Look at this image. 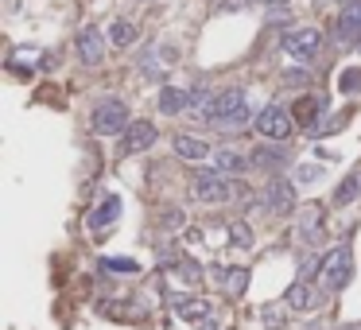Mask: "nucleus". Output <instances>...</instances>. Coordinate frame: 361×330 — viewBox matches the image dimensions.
Here are the masks:
<instances>
[{"mask_svg": "<svg viewBox=\"0 0 361 330\" xmlns=\"http://www.w3.org/2000/svg\"><path fill=\"white\" fill-rule=\"evenodd\" d=\"M284 51L299 62H311L315 55L322 51V32L319 27H299V32L284 35Z\"/></svg>", "mask_w": 361, "mask_h": 330, "instance_id": "nucleus-6", "label": "nucleus"}, {"mask_svg": "<svg viewBox=\"0 0 361 330\" xmlns=\"http://www.w3.org/2000/svg\"><path fill=\"white\" fill-rule=\"evenodd\" d=\"M319 175H322V167H299V179H303V183H315Z\"/></svg>", "mask_w": 361, "mask_h": 330, "instance_id": "nucleus-30", "label": "nucleus"}, {"mask_svg": "<svg viewBox=\"0 0 361 330\" xmlns=\"http://www.w3.org/2000/svg\"><path fill=\"white\" fill-rule=\"evenodd\" d=\"M156 144V125L151 121H132L121 136V156H136V152H148Z\"/></svg>", "mask_w": 361, "mask_h": 330, "instance_id": "nucleus-7", "label": "nucleus"}, {"mask_svg": "<svg viewBox=\"0 0 361 330\" xmlns=\"http://www.w3.org/2000/svg\"><path fill=\"white\" fill-rule=\"evenodd\" d=\"M338 43H346V47L361 43V0H350L338 16Z\"/></svg>", "mask_w": 361, "mask_h": 330, "instance_id": "nucleus-11", "label": "nucleus"}, {"mask_svg": "<svg viewBox=\"0 0 361 330\" xmlns=\"http://www.w3.org/2000/svg\"><path fill=\"white\" fill-rule=\"evenodd\" d=\"M214 125H222V128H241V125H249V93H245L241 85H229V90L218 93Z\"/></svg>", "mask_w": 361, "mask_h": 330, "instance_id": "nucleus-1", "label": "nucleus"}, {"mask_svg": "<svg viewBox=\"0 0 361 330\" xmlns=\"http://www.w3.org/2000/svg\"><path fill=\"white\" fill-rule=\"evenodd\" d=\"M350 276H353V249H350V241H342V245H334L322 256V284L330 291H342L350 284Z\"/></svg>", "mask_w": 361, "mask_h": 330, "instance_id": "nucleus-2", "label": "nucleus"}, {"mask_svg": "<svg viewBox=\"0 0 361 330\" xmlns=\"http://www.w3.org/2000/svg\"><path fill=\"white\" fill-rule=\"evenodd\" d=\"M252 163H257V167H284V163H287V152H284V148H280V144H261V148H252Z\"/></svg>", "mask_w": 361, "mask_h": 330, "instance_id": "nucleus-19", "label": "nucleus"}, {"mask_svg": "<svg viewBox=\"0 0 361 330\" xmlns=\"http://www.w3.org/2000/svg\"><path fill=\"white\" fill-rule=\"evenodd\" d=\"M322 109H327V102H322L319 93H303L299 102H295L292 117H295V125H299V128H307V132H319Z\"/></svg>", "mask_w": 361, "mask_h": 330, "instance_id": "nucleus-9", "label": "nucleus"}, {"mask_svg": "<svg viewBox=\"0 0 361 330\" xmlns=\"http://www.w3.org/2000/svg\"><path fill=\"white\" fill-rule=\"evenodd\" d=\"M175 311H179V319H186V322H206V319H210V299L186 296V299H179V303H175Z\"/></svg>", "mask_w": 361, "mask_h": 330, "instance_id": "nucleus-18", "label": "nucleus"}, {"mask_svg": "<svg viewBox=\"0 0 361 330\" xmlns=\"http://www.w3.org/2000/svg\"><path fill=\"white\" fill-rule=\"evenodd\" d=\"M214 109H218V93H210L206 85L191 90V105H186V113H191L194 121H214Z\"/></svg>", "mask_w": 361, "mask_h": 330, "instance_id": "nucleus-13", "label": "nucleus"}, {"mask_svg": "<svg viewBox=\"0 0 361 330\" xmlns=\"http://www.w3.org/2000/svg\"><path fill=\"white\" fill-rule=\"evenodd\" d=\"M252 0H218V4H214V8L218 12H241V8H249Z\"/></svg>", "mask_w": 361, "mask_h": 330, "instance_id": "nucleus-27", "label": "nucleus"}, {"mask_svg": "<svg viewBox=\"0 0 361 330\" xmlns=\"http://www.w3.org/2000/svg\"><path fill=\"white\" fill-rule=\"evenodd\" d=\"M175 272H179V280H186V284H191V288L202 280V268H198L194 261H179V268H175Z\"/></svg>", "mask_w": 361, "mask_h": 330, "instance_id": "nucleus-26", "label": "nucleus"}, {"mask_svg": "<svg viewBox=\"0 0 361 330\" xmlns=\"http://www.w3.org/2000/svg\"><path fill=\"white\" fill-rule=\"evenodd\" d=\"M93 132L97 136H117L125 132L132 121H128V105L121 102V97H105L101 105H93V117H90Z\"/></svg>", "mask_w": 361, "mask_h": 330, "instance_id": "nucleus-3", "label": "nucleus"}, {"mask_svg": "<svg viewBox=\"0 0 361 330\" xmlns=\"http://www.w3.org/2000/svg\"><path fill=\"white\" fill-rule=\"evenodd\" d=\"M229 238H233V245L249 249L252 245V229L245 226V221H229Z\"/></svg>", "mask_w": 361, "mask_h": 330, "instance_id": "nucleus-25", "label": "nucleus"}, {"mask_svg": "<svg viewBox=\"0 0 361 330\" xmlns=\"http://www.w3.org/2000/svg\"><path fill=\"white\" fill-rule=\"evenodd\" d=\"M307 82V70H287L284 74V85H303Z\"/></svg>", "mask_w": 361, "mask_h": 330, "instance_id": "nucleus-29", "label": "nucleus"}, {"mask_svg": "<svg viewBox=\"0 0 361 330\" xmlns=\"http://www.w3.org/2000/svg\"><path fill=\"white\" fill-rule=\"evenodd\" d=\"M338 90L342 93H361V67H346L338 74Z\"/></svg>", "mask_w": 361, "mask_h": 330, "instance_id": "nucleus-24", "label": "nucleus"}, {"mask_svg": "<svg viewBox=\"0 0 361 330\" xmlns=\"http://www.w3.org/2000/svg\"><path fill=\"white\" fill-rule=\"evenodd\" d=\"M214 276L226 284L229 296H245V288H249V268H214Z\"/></svg>", "mask_w": 361, "mask_h": 330, "instance_id": "nucleus-20", "label": "nucleus"}, {"mask_svg": "<svg viewBox=\"0 0 361 330\" xmlns=\"http://www.w3.org/2000/svg\"><path fill=\"white\" fill-rule=\"evenodd\" d=\"M311 288H307V280H295L292 288H287V307L292 311H311Z\"/></svg>", "mask_w": 361, "mask_h": 330, "instance_id": "nucleus-21", "label": "nucleus"}, {"mask_svg": "<svg viewBox=\"0 0 361 330\" xmlns=\"http://www.w3.org/2000/svg\"><path fill=\"white\" fill-rule=\"evenodd\" d=\"M105 268H113V272H136L140 264H136V261H105Z\"/></svg>", "mask_w": 361, "mask_h": 330, "instance_id": "nucleus-28", "label": "nucleus"}, {"mask_svg": "<svg viewBox=\"0 0 361 330\" xmlns=\"http://www.w3.org/2000/svg\"><path fill=\"white\" fill-rule=\"evenodd\" d=\"M175 156H183V160H206V156H210V144H206V140H198V136L179 132L175 136Z\"/></svg>", "mask_w": 361, "mask_h": 330, "instance_id": "nucleus-17", "label": "nucleus"}, {"mask_svg": "<svg viewBox=\"0 0 361 330\" xmlns=\"http://www.w3.org/2000/svg\"><path fill=\"white\" fill-rule=\"evenodd\" d=\"M109 39L117 43V47H132V43H136V24H128V20H117V24L109 27Z\"/></svg>", "mask_w": 361, "mask_h": 330, "instance_id": "nucleus-23", "label": "nucleus"}, {"mask_svg": "<svg viewBox=\"0 0 361 330\" xmlns=\"http://www.w3.org/2000/svg\"><path fill=\"white\" fill-rule=\"evenodd\" d=\"M322 238V206H307L299 214V241H319Z\"/></svg>", "mask_w": 361, "mask_h": 330, "instance_id": "nucleus-15", "label": "nucleus"}, {"mask_svg": "<svg viewBox=\"0 0 361 330\" xmlns=\"http://www.w3.org/2000/svg\"><path fill=\"white\" fill-rule=\"evenodd\" d=\"M264 206H268L272 214H292L295 210V186L292 179H272L268 186H264Z\"/></svg>", "mask_w": 361, "mask_h": 330, "instance_id": "nucleus-8", "label": "nucleus"}, {"mask_svg": "<svg viewBox=\"0 0 361 330\" xmlns=\"http://www.w3.org/2000/svg\"><path fill=\"white\" fill-rule=\"evenodd\" d=\"M186 105H191V93L186 90H175V85H163L160 90V113L179 117V113H186Z\"/></svg>", "mask_w": 361, "mask_h": 330, "instance_id": "nucleus-16", "label": "nucleus"}, {"mask_svg": "<svg viewBox=\"0 0 361 330\" xmlns=\"http://www.w3.org/2000/svg\"><path fill=\"white\" fill-rule=\"evenodd\" d=\"M78 59H82L86 67H97V62L105 59V35H101L93 24L78 32Z\"/></svg>", "mask_w": 361, "mask_h": 330, "instance_id": "nucleus-10", "label": "nucleus"}, {"mask_svg": "<svg viewBox=\"0 0 361 330\" xmlns=\"http://www.w3.org/2000/svg\"><path fill=\"white\" fill-rule=\"evenodd\" d=\"M264 322H268L272 330H276V326H284V319H276V311H272V307H264Z\"/></svg>", "mask_w": 361, "mask_h": 330, "instance_id": "nucleus-31", "label": "nucleus"}, {"mask_svg": "<svg viewBox=\"0 0 361 330\" xmlns=\"http://www.w3.org/2000/svg\"><path fill=\"white\" fill-rule=\"evenodd\" d=\"M357 195H361V175L353 171V175H346L342 183H338V191H334V202H338V206H350Z\"/></svg>", "mask_w": 361, "mask_h": 330, "instance_id": "nucleus-22", "label": "nucleus"}, {"mask_svg": "<svg viewBox=\"0 0 361 330\" xmlns=\"http://www.w3.org/2000/svg\"><path fill=\"white\" fill-rule=\"evenodd\" d=\"M233 195H237V186L222 171H198L194 175V198L198 202H229Z\"/></svg>", "mask_w": 361, "mask_h": 330, "instance_id": "nucleus-5", "label": "nucleus"}, {"mask_svg": "<svg viewBox=\"0 0 361 330\" xmlns=\"http://www.w3.org/2000/svg\"><path fill=\"white\" fill-rule=\"evenodd\" d=\"M117 214H121V198L117 195H105V202H101L90 218H86V226H90V229H109L113 221H117Z\"/></svg>", "mask_w": 361, "mask_h": 330, "instance_id": "nucleus-14", "label": "nucleus"}, {"mask_svg": "<svg viewBox=\"0 0 361 330\" xmlns=\"http://www.w3.org/2000/svg\"><path fill=\"white\" fill-rule=\"evenodd\" d=\"M249 167H252V156H241L237 148H218L214 152V171H222V175H241Z\"/></svg>", "mask_w": 361, "mask_h": 330, "instance_id": "nucleus-12", "label": "nucleus"}, {"mask_svg": "<svg viewBox=\"0 0 361 330\" xmlns=\"http://www.w3.org/2000/svg\"><path fill=\"white\" fill-rule=\"evenodd\" d=\"M292 128H295V117L287 109H280V105H264L257 113V132L264 140H272V144H284L287 136H292Z\"/></svg>", "mask_w": 361, "mask_h": 330, "instance_id": "nucleus-4", "label": "nucleus"}]
</instances>
